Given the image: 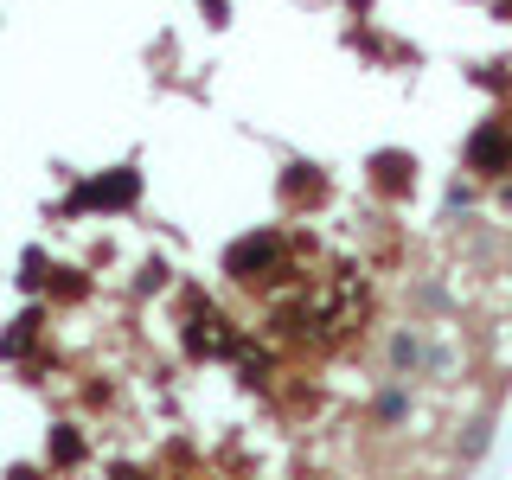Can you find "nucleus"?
Masks as SVG:
<instances>
[{
	"instance_id": "f257e3e1",
	"label": "nucleus",
	"mask_w": 512,
	"mask_h": 480,
	"mask_svg": "<svg viewBox=\"0 0 512 480\" xmlns=\"http://www.w3.org/2000/svg\"><path fill=\"white\" fill-rule=\"evenodd\" d=\"M224 276H231L237 288L288 282V276H295V269H288V237L276 231V224H256V231H244L231 250H224Z\"/></svg>"
},
{
	"instance_id": "f03ea898",
	"label": "nucleus",
	"mask_w": 512,
	"mask_h": 480,
	"mask_svg": "<svg viewBox=\"0 0 512 480\" xmlns=\"http://www.w3.org/2000/svg\"><path fill=\"white\" fill-rule=\"evenodd\" d=\"M461 167L480 173V180H506L512 173V122L506 116H487L468 135V148H461Z\"/></svg>"
},
{
	"instance_id": "7ed1b4c3",
	"label": "nucleus",
	"mask_w": 512,
	"mask_h": 480,
	"mask_svg": "<svg viewBox=\"0 0 512 480\" xmlns=\"http://www.w3.org/2000/svg\"><path fill=\"white\" fill-rule=\"evenodd\" d=\"M276 199H282V212H288V218H308V212H320V205L333 199L327 167H314V160H288V167L276 173Z\"/></svg>"
},
{
	"instance_id": "20e7f679",
	"label": "nucleus",
	"mask_w": 512,
	"mask_h": 480,
	"mask_svg": "<svg viewBox=\"0 0 512 480\" xmlns=\"http://www.w3.org/2000/svg\"><path fill=\"white\" fill-rule=\"evenodd\" d=\"M135 199H141V173L135 167H109V173H96L71 205H77V212H128Z\"/></svg>"
},
{
	"instance_id": "39448f33",
	"label": "nucleus",
	"mask_w": 512,
	"mask_h": 480,
	"mask_svg": "<svg viewBox=\"0 0 512 480\" xmlns=\"http://www.w3.org/2000/svg\"><path fill=\"white\" fill-rule=\"evenodd\" d=\"M365 180H372L378 199H410L416 192V160L404 148H378L372 160H365Z\"/></svg>"
},
{
	"instance_id": "423d86ee",
	"label": "nucleus",
	"mask_w": 512,
	"mask_h": 480,
	"mask_svg": "<svg viewBox=\"0 0 512 480\" xmlns=\"http://www.w3.org/2000/svg\"><path fill=\"white\" fill-rule=\"evenodd\" d=\"M45 461H52L58 474L84 468V461H90V436L77 423H52V436H45Z\"/></svg>"
},
{
	"instance_id": "0eeeda50",
	"label": "nucleus",
	"mask_w": 512,
	"mask_h": 480,
	"mask_svg": "<svg viewBox=\"0 0 512 480\" xmlns=\"http://www.w3.org/2000/svg\"><path fill=\"white\" fill-rule=\"evenodd\" d=\"M39 333H45V308H26V314L13 320L7 333H0V359H26V352H32V340H39Z\"/></svg>"
},
{
	"instance_id": "6e6552de",
	"label": "nucleus",
	"mask_w": 512,
	"mask_h": 480,
	"mask_svg": "<svg viewBox=\"0 0 512 480\" xmlns=\"http://www.w3.org/2000/svg\"><path fill=\"white\" fill-rule=\"evenodd\" d=\"M45 288H52V301H64V308H77V301L90 295V276H84L77 263H52V282H45Z\"/></svg>"
}]
</instances>
